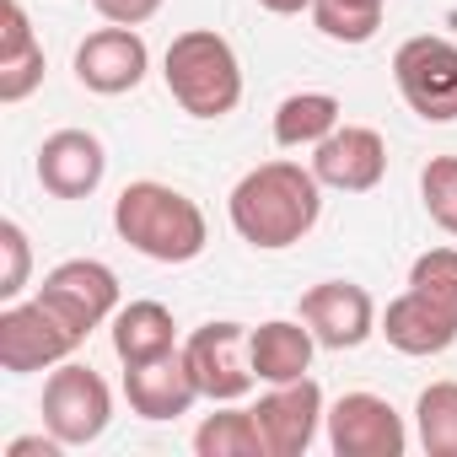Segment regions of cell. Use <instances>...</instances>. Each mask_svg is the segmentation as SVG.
<instances>
[{
    "label": "cell",
    "mask_w": 457,
    "mask_h": 457,
    "mask_svg": "<svg viewBox=\"0 0 457 457\" xmlns=\"http://www.w3.org/2000/svg\"><path fill=\"white\" fill-rule=\"evenodd\" d=\"M259 6L275 17H302V12H312V0H259Z\"/></svg>",
    "instance_id": "cell-29"
},
{
    "label": "cell",
    "mask_w": 457,
    "mask_h": 457,
    "mask_svg": "<svg viewBox=\"0 0 457 457\" xmlns=\"http://www.w3.org/2000/svg\"><path fill=\"white\" fill-rule=\"evenodd\" d=\"M108 172V151L92 129H54L44 145H38V183L54 194V199H87L97 194Z\"/></svg>",
    "instance_id": "cell-14"
},
{
    "label": "cell",
    "mask_w": 457,
    "mask_h": 457,
    "mask_svg": "<svg viewBox=\"0 0 457 457\" xmlns=\"http://www.w3.org/2000/svg\"><path fill=\"white\" fill-rule=\"evenodd\" d=\"M81 328L54 312L44 296L33 302H6V312H0V366H6L12 377H28V371H49L60 361H71L81 350Z\"/></svg>",
    "instance_id": "cell-4"
},
{
    "label": "cell",
    "mask_w": 457,
    "mask_h": 457,
    "mask_svg": "<svg viewBox=\"0 0 457 457\" xmlns=\"http://www.w3.org/2000/svg\"><path fill=\"white\" fill-rule=\"evenodd\" d=\"M103 22H119V28H140L162 12V0H92Z\"/></svg>",
    "instance_id": "cell-27"
},
{
    "label": "cell",
    "mask_w": 457,
    "mask_h": 457,
    "mask_svg": "<svg viewBox=\"0 0 457 457\" xmlns=\"http://www.w3.org/2000/svg\"><path fill=\"white\" fill-rule=\"evenodd\" d=\"M113 420V393L108 382L81 366V361H60L44 382V430H54L65 446H92Z\"/></svg>",
    "instance_id": "cell-7"
},
{
    "label": "cell",
    "mask_w": 457,
    "mask_h": 457,
    "mask_svg": "<svg viewBox=\"0 0 457 457\" xmlns=\"http://www.w3.org/2000/svg\"><path fill=\"white\" fill-rule=\"evenodd\" d=\"M312 328L302 318H270L253 328V371L259 382H296L312 371Z\"/></svg>",
    "instance_id": "cell-17"
},
{
    "label": "cell",
    "mask_w": 457,
    "mask_h": 457,
    "mask_svg": "<svg viewBox=\"0 0 457 457\" xmlns=\"http://www.w3.org/2000/svg\"><path fill=\"white\" fill-rule=\"evenodd\" d=\"M226 215H232L237 237L248 248L280 253V248L302 243L318 226V215H323V183L302 162H264V167H253V172L237 178L232 199H226Z\"/></svg>",
    "instance_id": "cell-1"
},
{
    "label": "cell",
    "mask_w": 457,
    "mask_h": 457,
    "mask_svg": "<svg viewBox=\"0 0 457 457\" xmlns=\"http://www.w3.org/2000/svg\"><path fill=\"white\" fill-rule=\"evenodd\" d=\"M183 361L194 371L199 398H210V403H237L259 382V371H253V328H243V323L194 328L188 345H183Z\"/></svg>",
    "instance_id": "cell-6"
},
{
    "label": "cell",
    "mask_w": 457,
    "mask_h": 457,
    "mask_svg": "<svg viewBox=\"0 0 457 457\" xmlns=\"http://www.w3.org/2000/svg\"><path fill=\"white\" fill-rule=\"evenodd\" d=\"M339 124H345V108H339L334 92H291V97L275 108V140H280L286 151L323 145Z\"/></svg>",
    "instance_id": "cell-20"
},
{
    "label": "cell",
    "mask_w": 457,
    "mask_h": 457,
    "mask_svg": "<svg viewBox=\"0 0 457 457\" xmlns=\"http://www.w3.org/2000/svg\"><path fill=\"white\" fill-rule=\"evenodd\" d=\"M65 452V441L49 430V436H17L12 446H6V457H60Z\"/></svg>",
    "instance_id": "cell-28"
},
{
    "label": "cell",
    "mask_w": 457,
    "mask_h": 457,
    "mask_svg": "<svg viewBox=\"0 0 457 457\" xmlns=\"http://www.w3.org/2000/svg\"><path fill=\"white\" fill-rule=\"evenodd\" d=\"M393 81L409 113L425 124H452L457 119V44L436 33H414L393 54Z\"/></svg>",
    "instance_id": "cell-5"
},
{
    "label": "cell",
    "mask_w": 457,
    "mask_h": 457,
    "mask_svg": "<svg viewBox=\"0 0 457 457\" xmlns=\"http://www.w3.org/2000/svg\"><path fill=\"white\" fill-rule=\"evenodd\" d=\"M323 425H328V446L339 457H403V446H409L403 414L377 393H345Z\"/></svg>",
    "instance_id": "cell-9"
},
{
    "label": "cell",
    "mask_w": 457,
    "mask_h": 457,
    "mask_svg": "<svg viewBox=\"0 0 457 457\" xmlns=\"http://www.w3.org/2000/svg\"><path fill=\"white\" fill-rule=\"evenodd\" d=\"M312 172L323 188L371 194L387 172V140L371 124H339L323 145H312Z\"/></svg>",
    "instance_id": "cell-13"
},
{
    "label": "cell",
    "mask_w": 457,
    "mask_h": 457,
    "mask_svg": "<svg viewBox=\"0 0 457 457\" xmlns=\"http://www.w3.org/2000/svg\"><path fill=\"white\" fill-rule=\"evenodd\" d=\"M162 81L172 92V103L194 119H226L243 103V65L237 49L210 28H188L167 44L162 60Z\"/></svg>",
    "instance_id": "cell-3"
},
{
    "label": "cell",
    "mask_w": 457,
    "mask_h": 457,
    "mask_svg": "<svg viewBox=\"0 0 457 457\" xmlns=\"http://www.w3.org/2000/svg\"><path fill=\"white\" fill-rule=\"evenodd\" d=\"M178 350V323L162 302H129L113 312V355L124 366H145Z\"/></svg>",
    "instance_id": "cell-18"
},
{
    "label": "cell",
    "mask_w": 457,
    "mask_h": 457,
    "mask_svg": "<svg viewBox=\"0 0 457 457\" xmlns=\"http://www.w3.org/2000/svg\"><path fill=\"white\" fill-rule=\"evenodd\" d=\"M414 430L430 457H457V382H430L414 403Z\"/></svg>",
    "instance_id": "cell-22"
},
{
    "label": "cell",
    "mask_w": 457,
    "mask_h": 457,
    "mask_svg": "<svg viewBox=\"0 0 457 457\" xmlns=\"http://www.w3.org/2000/svg\"><path fill=\"white\" fill-rule=\"evenodd\" d=\"M124 393H129V409L140 420H178L199 398L183 350H172L162 361H145V366H124Z\"/></svg>",
    "instance_id": "cell-15"
},
{
    "label": "cell",
    "mask_w": 457,
    "mask_h": 457,
    "mask_svg": "<svg viewBox=\"0 0 457 457\" xmlns=\"http://www.w3.org/2000/svg\"><path fill=\"white\" fill-rule=\"evenodd\" d=\"M194 452L199 457H270L253 409H220L194 430Z\"/></svg>",
    "instance_id": "cell-21"
},
{
    "label": "cell",
    "mask_w": 457,
    "mask_h": 457,
    "mask_svg": "<svg viewBox=\"0 0 457 457\" xmlns=\"http://www.w3.org/2000/svg\"><path fill=\"white\" fill-rule=\"evenodd\" d=\"M38 296L54 312H65L81 334H92L97 323H108L119 312V275L103 259H65V264H54L44 275Z\"/></svg>",
    "instance_id": "cell-11"
},
{
    "label": "cell",
    "mask_w": 457,
    "mask_h": 457,
    "mask_svg": "<svg viewBox=\"0 0 457 457\" xmlns=\"http://www.w3.org/2000/svg\"><path fill=\"white\" fill-rule=\"evenodd\" d=\"M377 328L387 334V345L398 355H441V350L457 345V318L446 307H436L430 296H420L414 286L387 302V312H382Z\"/></svg>",
    "instance_id": "cell-16"
},
{
    "label": "cell",
    "mask_w": 457,
    "mask_h": 457,
    "mask_svg": "<svg viewBox=\"0 0 457 457\" xmlns=\"http://www.w3.org/2000/svg\"><path fill=\"white\" fill-rule=\"evenodd\" d=\"M387 0H312V22L334 44H371Z\"/></svg>",
    "instance_id": "cell-23"
},
{
    "label": "cell",
    "mask_w": 457,
    "mask_h": 457,
    "mask_svg": "<svg viewBox=\"0 0 457 457\" xmlns=\"http://www.w3.org/2000/svg\"><path fill=\"white\" fill-rule=\"evenodd\" d=\"M253 420H259V436H264V452L270 457H302L318 441V425L328 420L323 387L312 377L270 382V393L253 403Z\"/></svg>",
    "instance_id": "cell-8"
},
{
    "label": "cell",
    "mask_w": 457,
    "mask_h": 457,
    "mask_svg": "<svg viewBox=\"0 0 457 457\" xmlns=\"http://www.w3.org/2000/svg\"><path fill=\"white\" fill-rule=\"evenodd\" d=\"M302 323L323 350H355L377 334V302L355 280H323L302 296Z\"/></svg>",
    "instance_id": "cell-12"
},
{
    "label": "cell",
    "mask_w": 457,
    "mask_h": 457,
    "mask_svg": "<svg viewBox=\"0 0 457 457\" xmlns=\"http://www.w3.org/2000/svg\"><path fill=\"white\" fill-rule=\"evenodd\" d=\"M0 248H6V275H0V296L17 302L28 291V270H33V253H28V232L17 220L0 226Z\"/></svg>",
    "instance_id": "cell-26"
},
{
    "label": "cell",
    "mask_w": 457,
    "mask_h": 457,
    "mask_svg": "<svg viewBox=\"0 0 457 457\" xmlns=\"http://www.w3.org/2000/svg\"><path fill=\"white\" fill-rule=\"evenodd\" d=\"M420 199H425V215L441 226V232L457 237V156H430L425 162Z\"/></svg>",
    "instance_id": "cell-24"
},
{
    "label": "cell",
    "mask_w": 457,
    "mask_h": 457,
    "mask_svg": "<svg viewBox=\"0 0 457 457\" xmlns=\"http://www.w3.org/2000/svg\"><path fill=\"white\" fill-rule=\"evenodd\" d=\"M44 87V44L22 12V0L6 6V38H0V103H22Z\"/></svg>",
    "instance_id": "cell-19"
},
{
    "label": "cell",
    "mask_w": 457,
    "mask_h": 457,
    "mask_svg": "<svg viewBox=\"0 0 457 457\" xmlns=\"http://www.w3.org/2000/svg\"><path fill=\"white\" fill-rule=\"evenodd\" d=\"M113 232L156 264H194L210 243L204 210L183 188L156 183V178H140L113 199Z\"/></svg>",
    "instance_id": "cell-2"
},
{
    "label": "cell",
    "mask_w": 457,
    "mask_h": 457,
    "mask_svg": "<svg viewBox=\"0 0 457 457\" xmlns=\"http://www.w3.org/2000/svg\"><path fill=\"white\" fill-rule=\"evenodd\" d=\"M409 286L457 318V248H430V253H420L414 270H409Z\"/></svg>",
    "instance_id": "cell-25"
},
{
    "label": "cell",
    "mask_w": 457,
    "mask_h": 457,
    "mask_svg": "<svg viewBox=\"0 0 457 457\" xmlns=\"http://www.w3.org/2000/svg\"><path fill=\"white\" fill-rule=\"evenodd\" d=\"M145 71H151L145 38H140L135 28H119V22L87 33L81 49H76V81H81L87 92H97V97L135 92V87L145 81Z\"/></svg>",
    "instance_id": "cell-10"
}]
</instances>
